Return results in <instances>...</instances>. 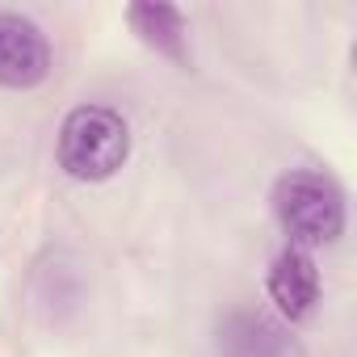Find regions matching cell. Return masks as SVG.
<instances>
[{
    "label": "cell",
    "mask_w": 357,
    "mask_h": 357,
    "mask_svg": "<svg viewBox=\"0 0 357 357\" xmlns=\"http://www.w3.org/2000/svg\"><path fill=\"white\" fill-rule=\"evenodd\" d=\"M273 215L290 236V248H324L344 236V194L332 176L315 168H294L273 185Z\"/></svg>",
    "instance_id": "cell-1"
},
{
    "label": "cell",
    "mask_w": 357,
    "mask_h": 357,
    "mask_svg": "<svg viewBox=\"0 0 357 357\" xmlns=\"http://www.w3.org/2000/svg\"><path fill=\"white\" fill-rule=\"evenodd\" d=\"M51 38L38 22L0 9V89H38L51 76Z\"/></svg>",
    "instance_id": "cell-3"
},
{
    "label": "cell",
    "mask_w": 357,
    "mask_h": 357,
    "mask_svg": "<svg viewBox=\"0 0 357 357\" xmlns=\"http://www.w3.org/2000/svg\"><path fill=\"white\" fill-rule=\"evenodd\" d=\"M126 22L155 55L172 59L176 68H190V26L176 5H130Z\"/></svg>",
    "instance_id": "cell-6"
},
{
    "label": "cell",
    "mask_w": 357,
    "mask_h": 357,
    "mask_svg": "<svg viewBox=\"0 0 357 357\" xmlns=\"http://www.w3.org/2000/svg\"><path fill=\"white\" fill-rule=\"evenodd\" d=\"M219 357H307L286 324L261 311H231L219 324Z\"/></svg>",
    "instance_id": "cell-5"
},
{
    "label": "cell",
    "mask_w": 357,
    "mask_h": 357,
    "mask_svg": "<svg viewBox=\"0 0 357 357\" xmlns=\"http://www.w3.org/2000/svg\"><path fill=\"white\" fill-rule=\"evenodd\" d=\"M55 155L72 181H84V185L109 181L130 155V126L109 105H76L59 126Z\"/></svg>",
    "instance_id": "cell-2"
},
{
    "label": "cell",
    "mask_w": 357,
    "mask_h": 357,
    "mask_svg": "<svg viewBox=\"0 0 357 357\" xmlns=\"http://www.w3.org/2000/svg\"><path fill=\"white\" fill-rule=\"evenodd\" d=\"M265 294H269V303L278 307L282 319H290V324L311 319L315 307H319V294H324L315 257L303 252V248L278 252L273 265H269V273H265Z\"/></svg>",
    "instance_id": "cell-4"
}]
</instances>
